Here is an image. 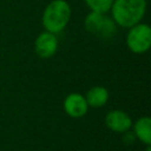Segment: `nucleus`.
Instances as JSON below:
<instances>
[{
  "label": "nucleus",
  "instance_id": "f257e3e1",
  "mask_svg": "<svg viewBox=\"0 0 151 151\" xmlns=\"http://www.w3.org/2000/svg\"><path fill=\"white\" fill-rule=\"evenodd\" d=\"M110 11L116 25L130 28L143 19L146 0H113Z\"/></svg>",
  "mask_w": 151,
  "mask_h": 151
},
{
  "label": "nucleus",
  "instance_id": "f03ea898",
  "mask_svg": "<svg viewBox=\"0 0 151 151\" xmlns=\"http://www.w3.org/2000/svg\"><path fill=\"white\" fill-rule=\"evenodd\" d=\"M71 18V7L65 0L51 1L42 13V25L53 34L61 32Z\"/></svg>",
  "mask_w": 151,
  "mask_h": 151
},
{
  "label": "nucleus",
  "instance_id": "7ed1b4c3",
  "mask_svg": "<svg viewBox=\"0 0 151 151\" xmlns=\"http://www.w3.org/2000/svg\"><path fill=\"white\" fill-rule=\"evenodd\" d=\"M85 28L87 32L97 35L100 39H110L117 33V25L106 13L91 12L85 18Z\"/></svg>",
  "mask_w": 151,
  "mask_h": 151
},
{
  "label": "nucleus",
  "instance_id": "20e7f679",
  "mask_svg": "<svg viewBox=\"0 0 151 151\" xmlns=\"http://www.w3.org/2000/svg\"><path fill=\"white\" fill-rule=\"evenodd\" d=\"M126 45L133 53H144L151 46V28L146 24H137L130 27L126 35Z\"/></svg>",
  "mask_w": 151,
  "mask_h": 151
},
{
  "label": "nucleus",
  "instance_id": "39448f33",
  "mask_svg": "<svg viewBox=\"0 0 151 151\" xmlns=\"http://www.w3.org/2000/svg\"><path fill=\"white\" fill-rule=\"evenodd\" d=\"M57 48H58V39L55 34L51 32H47V31L42 32L35 39V42H34L35 53L42 59L51 58L57 52Z\"/></svg>",
  "mask_w": 151,
  "mask_h": 151
},
{
  "label": "nucleus",
  "instance_id": "423d86ee",
  "mask_svg": "<svg viewBox=\"0 0 151 151\" xmlns=\"http://www.w3.org/2000/svg\"><path fill=\"white\" fill-rule=\"evenodd\" d=\"M105 124L113 132L125 133L131 129L132 120L126 112L122 110H112L107 112L105 117Z\"/></svg>",
  "mask_w": 151,
  "mask_h": 151
},
{
  "label": "nucleus",
  "instance_id": "0eeeda50",
  "mask_svg": "<svg viewBox=\"0 0 151 151\" xmlns=\"http://www.w3.org/2000/svg\"><path fill=\"white\" fill-rule=\"evenodd\" d=\"M64 110L72 118H80L86 114L88 105L80 93H70L64 100Z\"/></svg>",
  "mask_w": 151,
  "mask_h": 151
},
{
  "label": "nucleus",
  "instance_id": "6e6552de",
  "mask_svg": "<svg viewBox=\"0 0 151 151\" xmlns=\"http://www.w3.org/2000/svg\"><path fill=\"white\" fill-rule=\"evenodd\" d=\"M85 99L88 106L101 107L109 100V91L103 86H93L87 91Z\"/></svg>",
  "mask_w": 151,
  "mask_h": 151
},
{
  "label": "nucleus",
  "instance_id": "1a4fd4ad",
  "mask_svg": "<svg viewBox=\"0 0 151 151\" xmlns=\"http://www.w3.org/2000/svg\"><path fill=\"white\" fill-rule=\"evenodd\" d=\"M133 134L146 145L151 144V119L149 117L139 118L133 125Z\"/></svg>",
  "mask_w": 151,
  "mask_h": 151
},
{
  "label": "nucleus",
  "instance_id": "9d476101",
  "mask_svg": "<svg viewBox=\"0 0 151 151\" xmlns=\"http://www.w3.org/2000/svg\"><path fill=\"white\" fill-rule=\"evenodd\" d=\"M85 2L90 7L91 12L107 13L111 9L113 0H85Z\"/></svg>",
  "mask_w": 151,
  "mask_h": 151
},
{
  "label": "nucleus",
  "instance_id": "9b49d317",
  "mask_svg": "<svg viewBox=\"0 0 151 151\" xmlns=\"http://www.w3.org/2000/svg\"><path fill=\"white\" fill-rule=\"evenodd\" d=\"M146 151H151V146H150V145H147V147H146Z\"/></svg>",
  "mask_w": 151,
  "mask_h": 151
}]
</instances>
